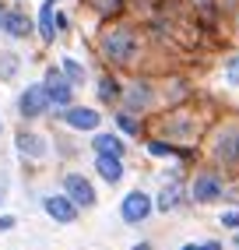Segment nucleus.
Here are the masks:
<instances>
[{
	"instance_id": "nucleus-17",
	"label": "nucleus",
	"mask_w": 239,
	"mask_h": 250,
	"mask_svg": "<svg viewBox=\"0 0 239 250\" xmlns=\"http://www.w3.org/2000/svg\"><path fill=\"white\" fill-rule=\"evenodd\" d=\"M144 148H148V155H155V159H179V155H183V152H179V145L165 141V138H151Z\"/></svg>"
},
{
	"instance_id": "nucleus-10",
	"label": "nucleus",
	"mask_w": 239,
	"mask_h": 250,
	"mask_svg": "<svg viewBox=\"0 0 239 250\" xmlns=\"http://www.w3.org/2000/svg\"><path fill=\"white\" fill-rule=\"evenodd\" d=\"M42 208H46L49 219H57V222H63V226L78 219V205H74L67 194H49V197H42Z\"/></svg>"
},
{
	"instance_id": "nucleus-26",
	"label": "nucleus",
	"mask_w": 239,
	"mask_h": 250,
	"mask_svg": "<svg viewBox=\"0 0 239 250\" xmlns=\"http://www.w3.org/2000/svg\"><path fill=\"white\" fill-rule=\"evenodd\" d=\"M236 162H239V152H236Z\"/></svg>"
},
{
	"instance_id": "nucleus-25",
	"label": "nucleus",
	"mask_w": 239,
	"mask_h": 250,
	"mask_svg": "<svg viewBox=\"0 0 239 250\" xmlns=\"http://www.w3.org/2000/svg\"><path fill=\"white\" fill-rule=\"evenodd\" d=\"M236 250H239V232H236Z\"/></svg>"
},
{
	"instance_id": "nucleus-4",
	"label": "nucleus",
	"mask_w": 239,
	"mask_h": 250,
	"mask_svg": "<svg viewBox=\"0 0 239 250\" xmlns=\"http://www.w3.org/2000/svg\"><path fill=\"white\" fill-rule=\"evenodd\" d=\"M53 106L46 95V85H28L18 99V113L25 116V120H39V116H46V109Z\"/></svg>"
},
{
	"instance_id": "nucleus-21",
	"label": "nucleus",
	"mask_w": 239,
	"mask_h": 250,
	"mask_svg": "<svg viewBox=\"0 0 239 250\" xmlns=\"http://www.w3.org/2000/svg\"><path fill=\"white\" fill-rule=\"evenodd\" d=\"M221 226H225V229H239V211H225V215H221Z\"/></svg>"
},
{
	"instance_id": "nucleus-16",
	"label": "nucleus",
	"mask_w": 239,
	"mask_h": 250,
	"mask_svg": "<svg viewBox=\"0 0 239 250\" xmlns=\"http://www.w3.org/2000/svg\"><path fill=\"white\" fill-rule=\"evenodd\" d=\"M18 148H21V155H32V159H42L46 155V141L39 134H28V130L18 134Z\"/></svg>"
},
{
	"instance_id": "nucleus-22",
	"label": "nucleus",
	"mask_w": 239,
	"mask_h": 250,
	"mask_svg": "<svg viewBox=\"0 0 239 250\" xmlns=\"http://www.w3.org/2000/svg\"><path fill=\"white\" fill-rule=\"evenodd\" d=\"M4 229H14V219H11V215H0V232H4Z\"/></svg>"
},
{
	"instance_id": "nucleus-9",
	"label": "nucleus",
	"mask_w": 239,
	"mask_h": 250,
	"mask_svg": "<svg viewBox=\"0 0 239 250\" xmlns=\"http://www.w3.org/2000/svg\"><path fill=\"white\" fill-rule=\"evenodd\" d=\"M0 32L11 39H25V36H32V21H28L25 11L7 7V11H0Z\"/></svg>"
},
{
	"instance_id": "nucleus-13",
	"label": "nucleus",
	"mask_w": 239,
	"mask_h": 250,
	"mask_svg": "<svg viewBox=\"0 0 239 250\" xmlns=\"http://www.w3.org/2000/svg\"><path fill=\"white\" fill-rule=\"evenodd\" d=\"M95 173L106 183H120L123 180V159L120 155H95Z\"/></svg>"
},
{
	"instance_id": "nucleus-23",
	"label": "nucleus",
	"mask_w": 239,
	"mask_h": 250,
	"mask_svg": "<svg viewBox=\"0 0 239 250\" xmlns=\"http://www.w3.org/2000/svg\"><path fill=\"white\" fill-rule=\"evenodd\" d=\"M197 250H218V243H200Z\"/></svg>"
},
{
	"instance_id": "nucleus-24",
	"label": "nucleus",
	"mask_w": 239,
	"mask_h": 250,
	"mask_svg": "<svg viewBox=\"0 0 239 250\" xmlns=\"http://www.w3.org/2000/svg\"><path fill=\"white\" fill-rule=\"evenodd\" d=\"M197 247H200V243H186V247H179V250H197Z\"/></svg>"
},
{
	"instance_id": "nucleus-3",
	"label": "nucleus",
	"mask_w": 239,
	"mask_h": 250,
	"mask_svg": "<svg viewBox=\"0 0 239 250\" xmlns=\"http://www.w3.org/2000/svg\"><path fill=\"white\" fill-rule=\"evenodd\" d=\"M155 211V201L144 194V190H130L123 201H120V219L123 222H130V226H138V222H144L148 215Z\"/></svg>"
},
{
	"instance_id": "nucleus-12",
	"label": "nucleus",
	"mask_w": 239,
	"mask_h": 250,
	"mask_svg": "<svg viewBox=\"0 0 239 250\" xmlns=\"http://www.w3.org/2000/svg\"><path fill=\"white\" fill-rule=\"evenodd\" d=\"M39 36H42V42L57 39V0H42L39 4Z\"/></svg>"
},
{
	"instance_id": "nucleus-1",
	"label": "nucleus",
	"mask_w": 239,
	"mask_h": 250,
	"mask_svg": "<svg viewBox=\"0 0 239 250\" xmlns=\"http://www.w3.org/2000/svg\"><path fill=\"white\" fill-rule=\"evenodd\" d=\"M141 53V42H138V32L127 28V25H116L109 32H102V57H106L113 67H127L134 63Z\"/></svg>"
},
{
	"instance_id": "nucleus-6",
	"label": "nucleus",
	"mask_w": 239,
	"mask_h": 250,
	"mask_svg": "<svg viewBox=\"0 0 239 250\" xmlns=\"http://www.w3.org/2000/svg\"><path fill=\"white\" fill-rule=\"evenodd\" d=\"M63 194L71 197V201L78 208H92L99 197H95V187H92V180H84L81 173H67L63 176Z\"/></svg>"
},
{
	"instance_id": "nucleus-19",
	"label": "nucleus",
	"mask_w": 239,
	"mask_h": 250,
	"mask_svg": "<svg viewBox=\"0 0 239 250\" xmlns=\"http://www.w3.org/2000/svg\"><path fill=\"white\" fill-rule=\"evenodd\" d=\"M113 124H116V130H120V134H127V138H134V134H138V120H134V113H130V109H116Z\"/></svg>"
},
{
	"instance_id": "nucleus-8",
	"label": "nucleus",
	"mask_w": 239,
	"mask_h": 250,
	"mask_svg": "<svg viewBox=\"0 0 239 250\" xmlns=\"http://www.w3.org/2000/svg\"><path fill=\"white\" fill-rule=\"evenodd\" d=\"M123 109H130V113H148L151 109V103H155V88L148 85V81H134V85H127L123 88Z\"/></svg>"
},
{
	"instance_id": "nucleus-18",
	"label": "nucleus",
	"mask_w": 239,
	"mask_h": 250,
	"mask_svg": "<svg viewBox=\"0 0 239 250\" xmlns=\"http://www.w3.org/2000/svg\"><path fill=\"white\" fill-rule=\"evenodd\" d=\"M60 71L71 78V85H74V88H81V85H84V78H88V74H84V67H81L78 60H71V57H63V60H60Z\"/></svg>"
},
{
	"instance_id": "nucleus-20",
	"label": "nucleus",
	"mask_w": 239,
	"mask_h": 250,
	"mask_svg": "<svg viewBox=\"0 0 239 250\" xmlns=\"http://www.w3.org/2000/svg\"><path fill=\"white\" fill-rule=\"evenodd\" d=\"M225 78H229V85H236V88H239V57H232L229 71H225Z\"/></svg>"
},
{
	"instance_id": "nucleus-5",
	"label": "nucleus",
	"mask_w": 239,
	"mask_h": 250,
	"mask_svg": "<svg viewBox=\"0 0 239 250\" xmlns=\"http://www.w3.org/2000/svg\"><path fill=\"white\" fill-rule=\"evenodd\" d=\"M218 197H221V176L211 173V169L197 173L194 183H190V201H197V205H211V201H218Z\"/></svg>"
},
{
	"instance_id": "nucleus-2",
	"label": "nucleus",
	"mask_w": 239,
	"mask_h": 250,
	"mask_svg": "<svg viewBox=\"0 0 239 250\" xmlns=\"http://www.w3.org/2000/svg\"><path fill=\"white\" fill-rule=\"evenodd\" d=\"M42 85H46V95H49V103H53L57 109L74 106V85H71V78H67L60 67H49Z\"/></svg>"
},
{
	"instance_id": "nucleus-7",
	"label": "nucleus",
	"mask_w": 239,
	"mask_h": 250,
	"mask_svg": "<svg viewBox=\"0 0 239 250\" xmlns=\"http://www.w3.org/2000/svg\"><path fill=\"white\" fill-rule=\"evenodd\" d=\"M60 120L74 130H92L95 134L99 124H102V113L92 109V106H67V109H60Z\"/></svg>"
},
{
	"instance_id": "nucleus-11",
	"label": "nucleus",
	"mask_w": 239,
	"mask_h": 250,
	"mask_svg": "<svg viewBox=\"0 0 239 250\" xmlns=\"http://www.w3.org/2000/svg\"><path fill=\"white\" fill-rule=\"evenodd\" d=\"M92 152H95V155H120V159H123V155H127V145H123V138H120V134H102V130H95Z\"/></svg>"
},
{
	"instance_id": "nucleus-15",
	"label": "nucleus",
	"mask_w": 239,
	"mask_h": 250,
	"mask_svg": "<svg viewBox=\"0 0 239 250\" xmlns=\"http://www.w3.org/2000/svg\"><path fill=\"white\" fill-rule=\"evenodd\" d=\"M95 85H99V99H102V103L113 106V103H120V99H123V85H120L113 74H102Z\"/></svg>"
},
{
	"instance_id": "nucleus-14",
	"label": "nucleus",
	"mask_w": 239,
	"mask_h": 250,
	"mask_svg": "<svg viewBox=\"0 0 239 250\" xmlns=\"http://www.w3.org/2000/svg\"><path fill=\"white\" fill-rule=\"evenodd\" d=\"M179 201H183V183L179 180H169L165 187L159 190V197H155V208L159 211H173Z\"/></svg>"
}]
</instances>
